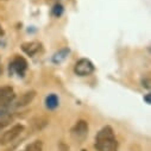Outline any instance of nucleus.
Returning <instances> with one entry per match:
<instances>
[{
    "mask_svg": "<svg viewBox=\"0 0 151 151\" xmlns=\"http://www.w3.org/2000/svg\"><path fill=\"white\" fill-rule=\"evenodd\" d=\"M95 149L98 151H118V142L111 126L102 127L95 137Z\"/></svg>",
    "mask_w": 151,
    "mask_h": 151,
    "instance_id": "1",
    "label": "nucleus"
},
{
    "mask_svg": "<svg viewBox=\"0 0 151 151\" xmlns=\"http://www.w3.org/2000/svg\"><path fill=\"white\" fill-rule=\"evenodd\" d=\"M70 134H71L74 140H76L79 143H82L83 139L88 134V123L86 120H79L71 127Z\"/></svg>",
    "mask_w": 151,
    "mask_h": 151,
    "instance_id": "2",
    "label": "nucleus"
},
{
    "mask_svg": "<svg viewBox=\"0 0 151 151\" xmlns=\"http://www.w3.org/2000/svg\"><path fill=\"white\" fill-rule=\"evenodd\" d=\"M23 131H24V125H22V124H17V125L12 126L10 130L5 131L1 134V137H0V145H6V144L12 143L22 134Z\"/></svg>",
    "mask_w": 151,
    "mask_h": 151,
    "instance_id": "3",
    "label": "nucleus"
},
{
    "mask_svg": "<svg viewBox=\"0 0 151 151\" xmlns=\"http://www.w3.org/2000/svg\"><path fill=\"white\" fill-rule=\"evenodd\" d=\"M74 71L76 75H79V76H87V75H89L94 71V64L87 58H81L75 64Z\"/></svg>",
    "mask_w": 151,
    "mask_h": 151,
    "instance_id": "4",
    "label": "nucleus"
},
{
    "mask_svg": "<svg viewBox=\"0 0 151 151\" xmlns=\"http://www.w3.org/2000/svg\"><path fill=\"white\" fill-rule=\"evenodd\" d=\"M16 99L11 87H0V106H10Z\"/></svg>",
    "mask_w": 151,
    "mask_h": 151,
    "instance_id": "5",
    "label": "nucleus"
},
{
    "mask_svg": "<svg viewBox=\"0 0 151 151\" xmlns=\"http://www.w3.org/2000/svg\"><path fill=\"white\" fill-rule=\"evenodd\" d=\"M11 69L13 71H16L19 76H24V74H25V71L27 69V62L25 61V58H23L20 56H17L12 61V63L10 64V70Z\"/></svg>",
    "mask_w": 151,
    "mask_h": 151,
    "instance_id": "6",
    "label": "nucleus"
},
{
    "mask_svg": "<svg viewBox=\"0 0 151 151\" xmlns=\"http://www.w3.org/2000/svg\"><path fill=\"white\" fill-rule=\"evenodd\" d=\"M35 96H36V92L35 91H30V92H26V93H24L16 102L13 101L12 102V107H16V108H18V107H23V106H26V105H29L33 99H35Z\"/></svg>",
    "mask_w": 151,
    "mask_h": 151,
    "instance_id": "7",
    "label": "nucleus"
},
{
    "mask_svg": "<svg viewBox=\"0 0 151 151\" xmlns=\"http://www.w3.org/2000/svg\"><path fill=\"white\" fill-rule=\"evenodd\" d=\"M41 48H42V45H41V43H38V42H29V43H24L23 45H22V49H23V51L26 54V55H29V56H35L37 52H38L40 50H41Z\"/></svg>",
    "mask_w": 151,
    "mask_h": 151,
    "instance_id": "8",
    "label": "nucleus"
},
{
    "mask_svg": "<svg viewBox=\"0 0 151 151\" xmlns=\"http://www.w3.org/2000/svg\"><path fill=\"white\" fill-rule=\"evenodd\" d=\"M69 55V49L68 48H63V49H61V50H58L54 56H52V62L54 63H61V62H63L65 58H67V56Z\"/></svg>",
    "mask_w": 151,
    "mask_h": 151,
    "instance_id": "9",
    "label": "nucleus"
},
{
    "mask_svg": "<svg viewBox=\"0 0 151 151\" xmlns=\"http://www.w3.org/2000/svg\"><path fill=\"white\" fill-rule=\"evenodd\" d=\"M45 106L49 109H55L58 106V98L56 94H50L45 99Z\"/></svg>",
    "mask_w": 151,
    "mask_h": 151,
    "instance_id": "10",
    "label": "nucleus"
},
{
    "mask_svg": "<svg viewBox=\"0 0 151 151\" xmlns=\"http://www.w3.org/2000/svg\"><path fill=\"white\" fill-rule=\"evenodd\" d=\"M43 150V143L41 140H35L33 143L29 144L24 151H42Z\"/></svg>",
    "mask_w": 151,
    "mask_h": 151,
    "instance_id": "11",
    "label": "nucleus"
},
{
    "mask_svg": "<svg viewBox=\"0 0 151 151\" xmlns=\"http://www.w3.org/2000/svg\"><path fill=\"white\" fill-rule=\"evenodd\" d=\"M63 11H64V9H63V6L61 5V4H56L55 6H54V9H52V16H55V17H61L62 16V13H63Z\"/></svg>",
    "mask_w": 151,
    "mask_h": 151,
    "instance_id": "12",
    "label": "nucleus"
},
{
    "mask_svg": "<svg viewBox=\"0 0 151 151\" xmlns=\"http://www.w3.org/2000/svg\"><path fill=\"white\" fill-rule=\"evenodd\" d=\"M10 122H11V118L10 117L9 118H4V119H0V132H1L10 124Z\"/></svg>",
    "mask_w": 151,
    "mask_h": 151,
    "instance_id": "13",
    "label": "nucleus"
},
{
    "mask_svg": "<svg viewBox=\"0 0 151 151\" xmlns=\"http://www.w3.org/2000/svg\"><path fill=\"white\" fill-rule=\"evenodd\" d=\"M144 100H145L146 104H150V102H151V101H150V94H146V95L144 96Z\"/></svg>",
    "mask_w": 151,
    "mask_h": 151,
    "instance_id": "14",
    "label": "nucleus"
},
{
    "mask_svg": "<svg viewBox=\"0 0 151 151\" xmlns=\"http://www.w3.org/2000/svg\"><path fill=\"white\" fill-rule=\"evenodd\" d=\"M0 36H4V30H3L1 25H0Z\"/></svg>",
    "mask_w": 151,
    "mask_h": 151,
    "instance_id": "15",
    "label": "nucleus"
},
{
    "mask_svg": "<svg viewBox=\"0 0 151 151\" xmlns=\"http://www.w3.org/2000/svg\"><path fill=\"white\" fill-rule=\"evenodd\" d=\"M1 71H3V69H1V65H0V74H1Z\"/></svg>",
    "mask_w": 151,
    "mask_h": 151,
    "instance_id": "16",
    "label": "nucleus"
}]
</instances>
